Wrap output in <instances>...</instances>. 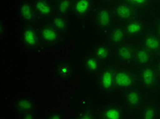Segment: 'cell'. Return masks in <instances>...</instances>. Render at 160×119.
Returning a JSON list of instances; mask_svg holds the SVG:
<instances>
[{
    "label": "cell",
    "instance_id": "1",
    "mask_svg": "<svg viewBox=\"0 0 160 119\" xmlns=\"http://www.w3.org/2000/svg\"><path fill=\"white\" fill-rule=\"evenodd\" d=\"M138 81V76L133 71L124 67H115L114 89L127 90L132 88Z\"/></svg>",
    "mask_w": 160,
    "mask_h": 119
},
{
    "label": "cell",
    "instance_id": "2",
    "mask_svg": "<svg viewBox=\"0 0 160 119\" xmlns=\"http://www.w3.org/2000/svg\"><path fill=\"white\" fill-rule=\"evenodd\" d=\"M138 76V81L146 89L154 91L158 88L160 78L156 70L155 66L151 64L141 67Z\"/></svg>",
    "mask_w": 160,
    "mask_h": 119
},
{
    "label": "cell",
    "instance_id": "3",
    "mask_svg": "<svg viewBox=\"0 0 160 119\" xmlns=\"http://www.w3.org/2000/svg\"><path fill=\"white\" fill-rule=\"evenodd\" d=\"M114 18L119 21H127L138 18V10L125 2L118 3L112 9Z\"/></svg>",
    "mask_w": 160,
    "mask_h": 119
},
{
    "label": "cell",
    "instance_id": "4",
    "mask_svg": "<svg viewBox=\"0 0 160 119\" xmlns=\"http://www.w3.org/2000/svg\"><path fill=\"white\" fill-rule=\"evenodd\" d=\"M136 45L125 42L116 46V59L125 65H133Z\"/></svg>",
    "mask_w": 160,
    "mask_h": 119
},
{
    "label": "cell",
    "instance_id": "5",
    "mask_svg": "<svg viewBox=\"0 0 160 119\" xmlns=\"http://www.w3.org/2000/svg\"><path fill=\"white\" fill-rule=\"evenodd\" d=\"M140 44L148 49L152 55L160 57V38L152 30L144 31Z\"/></svg>",
    "mask_w": 160,
    "mask_h": 119
},
{
    "label": "cell",
    "instance_id": "6",
    "mask_svg": "<svg viewBox=\"0 0 160 119\" xmlns=\"http://www.w3.org/2000/svg\"><path fill=\"white\" fill-rule=\"evenodd\" d=\"M114 70L112 66H107L101 70L99 74L101 87L104 91L110 92L114 89Z\"/></svg>",
    "mask_w": 160,
    "mask_h": 119
},
{
    "label": "cell",
    "instance_id": "7",
    "mask_svg": "<svg viewBox=\"0 0 160 119\" xmlns=\"http://www.w3.org/2000/svg\"><path fill=\"white\" fill-rule=\"evenodd\" d=\"M114 19L112 10L110 8H103L98 11L96 21L101 30L106 31L110 30Z\"/></svg>",
    "mask_w": 160,
    "mask_h": 119
},
{
    "label": "cell",
    "instance_id": "8",
    "mask_svg": "<svg viewBox=\"0 0 160 119\" xmlns=\"http://www.w3.org/2000/svg\"><path fill=\"white\" fill-rule=\"evenodd\" d=\"M152 62V54L148 49L139 44L136 46L133 65L140 68L151 65Z\"/></svg>",
    "mask_w": 160,
    "mask_h": 119
},
{
    "label": "cell",
    "instance_id": "9",
    "mask_svg": "<svg viewBox=\"0 0 160 119\" xmlns=\"http://www.w3.org/2000/svg\"><path fill=\"white\" fill-rule=\"evenodd\" d=\"M123 27L128 38H136L143 35L145 25L142 21L137 18L127 21L123 25Z\"/></svg>",
    "mask_w": 160,
    "mask_h": 119
},
{
    "label": "cell",
    "instance_id": "10",
    "mask_svg": "<svg viewBox=\"0 0 160 119\" xmlns=\"http://www.w3.org/2000/svg\"><path fill=\"white\" fill-rule=\"evenodd\" d=\"M128 38L123 26L118 25L110 29L108 34V39L112 45L118 46L126 42Z\"/></svg>",
    "mask_w": 160,
    "mask_h": 119
},
{
    "label": "cell",
    "instance_id": "11",
    "mask_svg": "<svg viewBox=\"0 0 160 119\" xmlns=\"http://www.w3.org/2000/svg\"><path fill=\"white\" fill-rule=\"evenodd\" d=\"M125 99L127 105L133 109L140 108L142 103V95L140 91L134 88L125 90Z\"/></svg>",
    "mask_w": 160,
    "mask_h": 119
},
{
    "label": "cell",
    "instance_id": "12",
    "mask_svg": "<svg viewBox=\"0 0 160 119\" xmlns=\"http://www.w3.org/2000/svg\"><path fill=\"white\" fill-rule=\"evenodd\" d=\"M19 14L21 20L27 23H33L35 20V10L30 2L23 1L19 6Z\"/></svg>",
    "mask_w": 160,
    "mask_h": 119
},
{
    "label": "cell",
    "instance_id": "13",
    "mask_svg": "<svg viewBox=\"0 0 160 119\" xmlns=\"http://www.w3.org/2000/svg\"><path fill=\"white\" fill-rule=\"evenodd\" d=\"M23 44L28 47L33 48L36 46L38 42V35L34 29L28 26L24 30L22 35Z\"/></svg>",
    "mask_w": 160,
    "mask_h": 119
},
{
    "label": "cell",
    "instance_id": "14",
    "mask_svg": "<svg viewBox=\"0 0 160 119\" xmlns=\"http://www.w3.org/2000/svg\"><path fill=\"white\" fill-rule=\"evenodd\" d=\"M34 8L38 15L44 18L51 16L53 12L52 6L47 0H36Z\"/></svg>",
    "mask_w": 160,
    "mask_h": 119
},
{
    "label": "cell",
    "instance_id": "15",
    "mask_svg": "<svg viewBox=\"0 0 160 119\" xmlns=\"http://www.w3.org/2000/svg\"><path fill=\"white\" fill-rule=\"evenodd\" d=\"M59 32L53 26H45L41 31V38L43 41L47 43L56 42L59 39Z\"/></svg>",
    "mask_w": 160,
    "mask_h": 119
},
{
    "label": "cell",
    "instance_id": "16",
    "mask_svg": "<svg viewBox=\"0 0 160 119\" xmlns=\"http://www.w3.org/2000/svg\"><path fill=\"white\" fill-rule=\"evenodd\" d=\"M92 5V0H75L74 12L78 16H85L90 12Z\"/></svg>",
    "mask_w": 160,
    "mask_h": 119
},
{
    "label": "cell",
    "instance_id": "17",
    "mask_svg": "<svg viewBox=\"0 0 160 119\" xmlns=\"http://www.w3.org/2000/svg\"><path fill=\"white\" fill-rule=\"evenodd\" d=\"M101 116L105 119H121L122 118V112L117 106L108 105L104 108Z\"/></svg>",
    "mask_w": 160,
    "mask_h": 119
},
{
    "label": "cell",
    "instance_id": "18",
    "mask_svg": "<svg viewBox=\"0 0 160 119\" xmlns=\"http://www.w3.org/2000/svg\"><path fill=\"white\" fill-rule=\"evenodd\" d=\"M142 118L155 119L159 118V108L154 102L145 105L142 110Z\"/></svg>",
    "mask_w": 160,
    "mask_h": 119
},
{
    "label": "cell",
    "instance_id": "19",
    "mask_svg": "<svg viewBox=\"0 0 160 119\" xmlns=\"http://www.w3.org/2000/svg\"><path fill=\"white\" fill-rule=\"evenodd\" d=\"M17 112L20 115L34 110V102L30 97H22L17 103Z\"/></svg>",
    "mask_w": 160,
    "mask_h": 119
},
{
    "label": "cell",
    "instance_id": "20",
    "mask_svg": "<svg viewBox=\"0 0 160 119\" xmlns=\"http://www.w3.org/2000/svg\"><path fill=\"white\" fill-rule=\"evenodd\" d=\"M52 26L60 33H66L68 30V22L64 15L58 14L53 17L52 20Z\"/></svg>",
    "mask_w": 160,
    "mask_h": 119
},
{
    "label": "cell",
    "instance_id": "21",
    "mask_svg": "<svg viewBox=\"0 0 160 119\" xmlns=\"http://www.w3.org/2000/svg\"><path fill=\"white\" fill-rule=\"evenodd\" d=\"M111 55L110 48L107 45L100 44L97 46L94 50V55L100 61L107 60Z\"/></svg>",
    "mask_w": 160,
    "mask_h": 119
},
{
    "label": "cell",
    "instance_id": "22",
    "mask_svg": "<svg viewBox=\"0 0 160 119\" xmlns=\"http://www.w3.org/2000/svg\"><path fill=\"white\" fill-rule=\"evenodd\" d=\"M72 6V3L71 0H61L58 2L57 6L58 14L65 15L71 10Z\"/></svg>",
    "mask_w": 160,
    "mask_h": 119
},
{
    "label": "cell",
    "instance_id": "23",
    "mask_svg": "<svg viewBox=\"0 0 160 119\" xmlns=\"http://www.w3.org/2000/svg\"><path fill=\"white\" fill-rule=\"evenodd\" d=\"M100 61L96 58L95 57H91L86 60V66L91 73H97L100 69Z\"/></svg>",
    "mask_w": 160,
    "mask_h": 119
},
{
    "label": "cell",
    "instance_id": "24",
    "mask_svg": "<svg viewBox=\"0 0 160 119\" xmlns=\"http://www.w3.org/2000/svg\"><path fill=\"white\" fill-rule=\"evenodd\" d=\"M136 8H148L152 5L153 0H122Z\"/></svg>",
    "mask_w": 160,
    "mask_h": 119
},
{
    "label": "cell",
    "instance_id": "25",
    "mask_svg": "<svg viewBox=\"0 0 160 119\" xmlns=\"http://www.w3.org/2000/svg\"><path fill=\"white\" fill-rule=\"evenodd\" d=\"M153 31L155 34H157L160 38V17H158L154 21Z\"/></svg>",
    "mask_w": 160,
    "mask_h": 119
},
{
    "label": "cell",
    "instance_id": "26",
    "mask_svg": "<svg viewBox=\"0 0 160 119\" xmlns=\"http://www.w3.org/2000/svg\"><path fill=\"white\" fill-rule=\"evenodd\" d=\"M21 118H25V119H34L36 118L35 117V112H34V110L28 112H26L23 114H21Z\"/></svg>",
    "mask_w": 160,
    "mask_h": 119
},
{
    "label": "cell",
    "instance_id": "27",
    "mask_svg": "<svg viewBox=\"0 0 160 119\" xmlns=\"http://www.w3.org/2000/svg\"><path fill=\"white\" fill-rule=\"evenodd\" d=\"M64 117L61 115L56 114V113H52L48 114V116L45 117V118H48V119H60V118H63Z\"/></svg>",
    "mask_w": 160,
    "mask_h": 119
},
{
    "label": "cell",
    "instance_id": "28",
    "mask_svg": "<svg viewBox=\"0 0 160 119\" xmlns=\"http://www.w3.org/2000/svg\"><path fill=\"white\" fill-rule=\"evenodd\" d=\"M155 68H156V70H157V71H158L159 76L160 78V57H159V59L157 61V63H156V66H155Z\"/></svg>",
    "mask_w": 160,
    "mask_h": 119
},
{
    "label": "cell",
    "instance_id": "29",
    "mask_svg": "<svg viewBox=\"0 0 160 119\" xmlns=\"http://www.w3.org/2000/svg\"><path fill=\"white\" fill-rule=\"evenodd\" d=\"M103 1H104L105 2H111L112 1H114V0H103Z\"/></svg>",
    "mask_w": 160,
    "mask_h": 119
},
{
    "label": "cell",
    "instance_id": "30",
    "mask_svg": "<svg viewBox=\"0 0 160 119\" xmlns=\"http://www.w3.org/2000/svg\"><path fill=\"white\" fill-rule=\"evenodd\" d=\"M53 1H55V2H60L61 0H53Z\"/></svg>",
    "mask_w": 160,
    "mask_h": 119
},
{
    "label": "cell",
    "instance_id": "31",
    "mask_svg": "<svg viewBox=\"0 0 160 119\" xmlns=\"http://www.w3.org/2000/svg\"><path fill=\"white\" fill-rule=\"evenodd\" d=\"M155 1H156V2H160V0H155Z\"/></svg>",
    "mask_w": 160,
    "mask_h": 119
},
{
    "label": "cell",
    "instance_id": "32",
    "mask_svg": "<svg viewBox=\"0 0 160 119\" xmlns=\"http://www.w3.org/2000/svg\"><path fill=\"white\" fill-rule=\"evenodd\" d=\"M159 118H160V116H159Z\"/></svg>",
    "mask_w": 160,
    "mask_h": 119
}]
</instances>
